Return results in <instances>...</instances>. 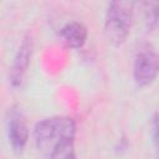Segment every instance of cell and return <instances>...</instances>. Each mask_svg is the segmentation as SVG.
Returning <instances> with one entry per match:
<instances>
[{
  "mask_svg": "<svg viewBox=\"0 0 159 159\" xmlns=\"http://www.w3.org/2000/svg\"><path fill=\"white\" fill-rule=\"evenodd\" d=\"M134 5L132 1H112L108 5L104 34L112 45L120 46L128 37L133 21Z\"/></svg>",
  "mask_w": 159,
  "mask_h": 159,
  "instance_id": "cell-1",
  "label": "cell"
},
{
  "mask_svg": "<svg viewBox=\"0 0 159 159\" xmlns=\"http://www.w3.org/2000/svg\"><path fill=\"white\" fill-rule=\"evenodd\" d=\"M76 124L70 117H51L36 123L34 128L35 144L39 150L50 153L53 145L65 137H75Z\"/></svg>",
  "mask_w": 159,
  "mask_h": 159,
  "instance_id": "cell-2",
  "label": "cell"
},
{
  "mask_svg": "<svg viewBox=\"0 0 159 159\" xmlns=\"http://www.w3.org/2000/svg\"><path fill=\"white\" fill-rule=\"evenodd\" d=\"M159 75V53L150 43H143L135 52L133 77L138 87H145L154 82Z\"/></svg>",
  "mask_w": 159,
  "mask_h": 159,
  "instance_id": "cell-3",
  "label": "cell"
},
{
  "mask_svg": "<svg viewBox=\"0 0 159 159\" xmlns=\"http://www.w3.org/2000/svg\"><path fill=\"white\" fill-rule=\"evenodd\" d=\"M6 130L9 143L15 153H22L29 140V128L26 119L19 107H11L7 112Z\"/></svg>",
  "mask_w": 159,
  "mask_h": 159,
  "instance_id": "cell-4",
  "label": "cell"
},
{
  "mask_svg": "<svg viewBox=\"0 0 159 159\" xmlns=\"http://www.w3.org/2000/svg\"><path fill=\"white\" fill-rule=\"evenodd\" d=\"M32 39L30 35H26L17 51L16 55L14 57L12 61V66L10 68V73H9V82L14 88H19L22 86L25 77H26V72L31 61V56H32Z\"/></svg>",
  "mask_w": 159,
  "mask_h": 159,
  "instance_id": "cell-5",
  "label": "cell"
},
{
  "mask_svg": "<svg viewBox=\"0 0 159 159\" xmlns=\"http://www.w3.org/2000/svg\"><path fill=\"white\" fill-rule=\"evenodd\" d=\"M60 37L71 48H81L87 40V27L78 21L67 22L60 30Z\"/></svg>",
  "mask_w": 159,
  "mask_h": 159,
  "instance_id": "cell-6",
  "label": "cell"
},
{
  "mask_svg": "<svg viewBox=\"0 0 159 159\" xmlns=\"http://www.w3.org/2000/svg\"><path fill=\"white\" fill-rule=\"evenodd\" d=\"M48 154L50 159H77L75 150V137H65L60 139Z\"/></svg>",
  "mask_w": 159,
  "mask_h": 159,
  "instance_id": "cell-7",
  "label": "cell"
},
{
  "mask_svg": "<svg viewBox=\"0 0 159 159\" xmlns=\"http://www.w3.org/2000/svg\"><path fill=\"white\" fill-rule=\"evenodd\" d=\"M143 11V20L145 27L152 31L159 25V2L158 1H144L140 4Z\"/></svg>",
  "mask_w": 159,
  "mask_h": 159,
  "instance_id": "cell-8",
  "label": "cell"
},
{
  "mask_svg": "<svg viewBox=\"0 0 159 159\" xmlns=\"http://www.w3.org/2000/svg\"><path fill=\"white\" fill-rule=\"evenodd\" d=\"M152 138L155 149V159H159V114H155L152 120Z\"/></svg>",
  "mask_w": 159,
  "mask_h": 159,
  "instance_id": "cell-9",
  "label": "cell"
}]
</instances>
